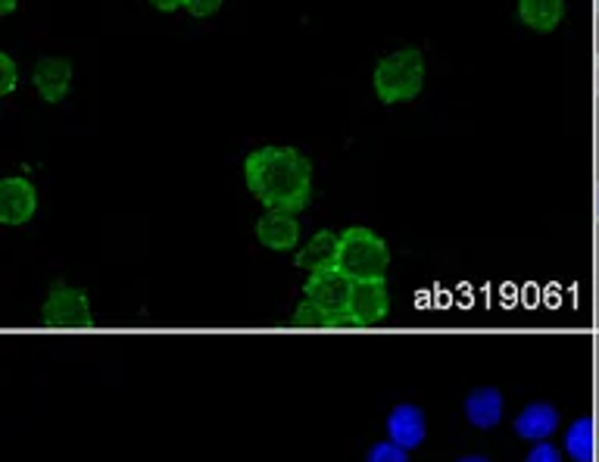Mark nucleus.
Listing matches in <instances>:
<instances>
[{
	"label": "nucleus",
	"mask_w": 599,
	"mask_h": 462,
	"mask_svg": "<svg viewBox=\"0 0 599 462\" xmlns=\"http://www.w3.org/2000/svg\"><path fill=\"white\" fill-rule=\"evenodd\" d=\"M597 13H599V0H597Z\"/></svg>",
	"instance_id": "nucleus-26"
},
{
	"label": "nucleus",
	"mask_w": 599,
	"mask_h": 462,
	"mask_svg": "<svg viewBox=\"0 0 599 462\" xmlns=\"http://www.w3.org/2000/svg\"><path fill=\"white\" fill-rule=\"evenodd\" d=\"M41 319L50 328H91V301L82 291L60 284V288L50 291V297L45 301Z\"/></svg>",
	"instance_id": "nucleus-5"
},
{
	"label": "nucleus",
	"mask_w": 599,
	"mask_h": 462,
	"mask_svg": "<svg viewBox=\"0 0 599 462\" xmlns=\"http://www.w3.org/2000/svg\"><path fill=\"white\" fill-rule=\"evenodd\" d=\"M366 462H409V450H403V447L393 443V440H381V443L369 447Z\"/></svg>",
	"instance_id": "nucleus-17"
},
{
	"label": "nucleus",
	"mask_w": 599,
	"mask_h": 462,
	"mask_svg": "<svg viewBox=\"0 0 599 462\" xmlns=\"http://www.w3.org/2000/svg\"><path fill=\"white\" fill-rule=\"evenodd\" d=\"M597 219H599V185H597Z\"/></svg>",
	"instance_id": "nucleus-25"
},
{
	"label": "nucleus",
	"mask_w": 599,
	"mask_h": 462,
	"mask_svg": "<svg viewBox=\"0 0 599 462\" xmlns=\"http://www.w3.org/2000/svg\"><path fill=\"white\" fill-rule=\"evenodd\" d=\"M371 85L381 104H409L425 88V57L415 47L393 50L388 57H381V63L375 66Z\"/></svg>",
	"instance_id": "nucleus-2"
},
{
	"label": "nucleus",
	"mask_w": 599,
	"mask_h": 462,
	"mask_svg": "<svg viewBox=\"0 0 599 462\" xmlns=\"http://www.w3.org/2000/svg\"><path fill=\"white\" fill-rule=\"evenodd\" d=\"M291 323L300 325V328H331V316L322 313L316 303H309L303 297L297 309H294V316H291Z\"/></svg>",
	"instance_id": "nucleus-16"
},
{
	"label": "nucleus",
	"mask_w": 599,
	"mask_h": 462,
	"mask_svg": "<svg viewBox=\"0 0 599 462\" xmlns=\"http://www.w3.org/2000/svg\"><path fill=\"white\" fill-rule=\"evenodd\" d=\"M350 313L359 328L378 325L388 319L391 313V294L384 278H366V281H353V294H350Z\"/></svg>",
	"instance_id": "nucleus-6"
},
{
	"label": "nucleus",
	"mask_w": 599,
	"mask_h": 462,
	"mask_svg": "<svg viewBox=\"0 0 599 462\" xmlns=\"http://www.w3.org/2000/svg\"><path fill=\"white\" fill-rule=\"evenodd\" d=\"M32 85L41 100L47 104H60L66 100V94L72 88V63L66 57H45L35 63L32 70Z\"/></svg>",
	"instance_id": "nucleus-9"
},
{
	"label": "nucleus",
	"mask_w": 599,
	"mask_h": 462,
	"mask_svg": "<svg viewBox=\"0 0 599 462\" xmlns=\"http://www.w3.org/2000/svg\"><path fill=\"white\" fill-rule=\"evenodd\" d=\"M16 85H20V66H16V60L10 53H0V94L10 97V94L16 92Z\"/></svg>",
	"instance_id": "nucleus-18"
},
{
	"label": "nucleus",
	"mask_w": 599,
	"mask_h": 462,
	"mask_svg": "<svg viewBox=\"0 0 599 462\" xmlns=\"http://www.w3.org/2000/svg\"><path fill=\"white\" fill-rule=\"evenodd\" d=\"M503 413H506V400L497 388H478L465 397V418L481 431L497 428L503 422Z\"/></svg>",
	"instance_id": "nucleus-13"
},
{
	"label": "nucleus",
	"mask_w": 599,
	"mask_h": 462,
	"mask_svg": "<svg viewBox=\"0 0 599 462\" xmlns=\"http://www.w3.org/2000/svg\"><path fill=\"white\" fill-rule=\"evenodd\" d=\"M565 453L575 462H594V418L580 416L565 431Z\"/></svg>",
	"instance_id": "nucleus-15"
},
{
	"label": "nucleus",
	"mask_w": 599,
	"mask_h": 462,
	"mask_svg": "<svg viewBox=\"0 0 599 462\" xmlns=\"http://www.w3.org/2000/svg\"><path fill=\"white\" fill-rule=\"evenodd\" d=\"M597 94H599V57H597Z\"/></svg>",
	"instance_id": "nucleus-24"
},
{
	"label": "nucleus",
	"mask_w": 599,
	"mask_h": 462,
	"mask_svg": "<svg viewBox=\"0 0 599 462\" xmlns=\"http://www.w3.org/2000/svg\"><path fill=\"white\" fill-rule=\"evenodd\" d=\"M565 16V0H518V20L528 25L530 32H553Z\"/></svg>",
	"instance_id": "nucleus-14"
},
{
	"label": "nucleus",
	"mask_w": 599,
	"mask_h": 462,
	"mask_svg": "<svg viewBox=\"0 0 599 462\" xmlns=\"http://www.w3.org/2000/svg\"><path fill=\"white\" fill-rule=\"evenodd\" d=\"M525 462H562V450L555 447L553 440H540V443L530 447L528 460Z\"/></svg>",
	"instance_id": "nucleus-19"
},
{
	"label": "nucleus",
	"mask_w": 599,
	"mask_h": 462,
	"mask_svg": "<svg viewBox=\"0 0 599 462\" xmlns=\"http://www.w3.org/2000/svg\"><path fill=\"white\" fill-rule=\"evenodd\" d=\"M338 259H341V234L334 231H316L303 247L300 254L294 256L297 269L316 276V272H328V269H338Z\"/></svg>",
	"instance_id": "nucleus-10"
},
{
	"label": "nucleus",
	"mask_w": 599,
	"mask_h": 462,
	"mask_svg": "<svg viewBox=\"0 0 599 462\" xmlns=\"http://www.w3.org/2000/svg\"><path fill=\"white\" fill-rule=\"evenodd\" d=\"M391 266V247L384 244L381 234L371 229L353 226L341 234V259L338 269L350 276L353 281H366V278H384Z\"/></svg>",
	"instance_id": "nucleus-3"
},
{
	"label": "nucleus",
	"mask_w": 599,
	"mask_h": 462,
	"mask_svg": "<svg viewBox=\"0 0 599 462\" xmlns=\"http://www.w3.org/2000/svg\"><path fill=\"white\" fill-rule=\"evenodd\" d=\"M256 238L262 247L288 254L300 244V219L291 209H266L256 222Z\"/></svg>",
	"instance_id": "nucleus-8"
},
{
	"label": "nucleus",
	"mask_w": 599,
	"mask_h": 462,
	"mask_svg": "<svg viewBox=\"0 0 599 462\" xmlns=\"http://www.w3.org/2000/svg\"><path fill=\"white\" fill-rule=\"evenodd\" d=\"M160 13H175V10H185L187 0H150Z\"/></svg>",
	"instance_id": "nucleus-21"
},
{
	"label": "nucleus",
	"mask_w": 599,
	"mask_h": 462,
	"mask_svg": "<svg viewBox=\"0 0 599 462\" xmlns=\"http://www.w3.org/2000/svg\"><path fill=\"white\" fill-rule=\"evenodd\" d=\"M225 7V0H187L185 10L191 16H197V20H209V16H216L219 10Z\"/></svg>",
	"instance_id": "nucleus-20"
},
{
	"label": "nucleus",
	"mask_w": 599,
	"mask_h": 462,
	"mask_svg": "<svg viewBox=\"0 0 599 462\" xmlns=\"http://www.w3.org/2000/svg\"><path fill=\"white\" fill-rule=\"evenodd\" d=\"M244 182L266 209L300 212L313 197V162L297 147H259L244 162Z\"/></svg>",
	"instance_id": "nucleus-1"
},
{
	"label": "nucleus",
	"mask_w": 599,
	"mask_h": 462,
	"mask_svg": "<svg viewBox=\"0 0 599 462\" xmlns=\"http://www.w3.org/2000/svg\"><path fill=\"white\" fill-rule=\"evenodd\" d=\"M38 212V191L28 179L10 175L0 182V222L3 226H25Z\"/></svg>",
	"instance_id": "nucleus-7"
},
{
	"label": "nucleus",
	"mask_w": 599,
	"mask_h": 462,
	"mask_svg": "<svg viewBox=\"0 0 599 462\" xmlns=\"http://www.w3.org/2000/svg\"><path fill=\"white\" fill-rule=\"evenodd\" d=\"M350 294H353V278L344 276L341 269H328V272H316L306 281L303 297L309 303H316L322 313L331 316V325L338 316L350 313Z\"/></svg>",
	"instance_id": "nucleus-4"
},
{
	"label": "nucleus",
	"mask_w": 599,
	"mask_h": 462,
	"mask_svg": "<svg viewBox=\"0 0 599 462\" xmlns=\"http://www.w3.org/2000/svg\"><path fill=\"white\" fill-rule=\"evenodd\" d=\"M13 10H16V0H0V13H3V16H10Z\"/></svg>",
	"instance_id": "nucleus-22"
},
{
	"label": "nucleus",
	"mask_w": 599,
	"mask_h": 462,
	"mask_svg": "<svg viewBox=\"0 0 599 462\" xmlns=\"http://www.w3.org/2000/svg\"><path fill=\"white\" fill-rule=\"evenodd\" d=\"M384 431H388V440L400 443L403 450H415L425 443V435H428V422H425V413L413 406V403H400L388 413V422H384Z\"/></svg>",
	"instance_id": "nucleus-11"
},
{
	"label": "nucleus",
	"mask_w": 599,
	"mask_h": 462,
	"mask_svg": "<svg viewBox=\"0 0 599 462\" xmlns=\"http://www.w3.org/2000/svg\"><path fill=\"white\" fill-rule=\"evenodd\" d=\"M515 435L530 443L550 440L559 431V410L553 403H530L518 416H515Z\"/></svg>",
	"instance_id": "nucleus-12"
},
{
	"label": "nucleus",
	"mask_w": 599,
	"mask_h": 462,
	"mask_svg": "<svg viewBox=\"0 0 599 462\" xmlns=\"http://www.w3.org/2000/svg\"><path fill=\"white\" fill-rule=\"evenodd\" d=\"M460 462H490L487 457H478V453H472V457H462Z\"/></svg>",
	"instance_id": "nucleus-23"
}]
</instances>
